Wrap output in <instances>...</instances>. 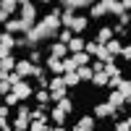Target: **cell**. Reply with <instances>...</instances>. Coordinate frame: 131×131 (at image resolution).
Masks as SVG:
<instances>
[{
	"instance_id": "obj_1",
	"label": "cell",
	"mask_w": 131,
	"mask_h": 131,
	"mask_svg": "<svg viewBox=\"0 0 131 131\" xmlns=\"http://www.w3.org/2000/svg\"><path fill=\"white\" fill-rule=\"evenodd\" d=\"M18 18H21V24H24L26 29H34V24H37V5L31 3V0H18Z\"/></svg>"
},
{
	"instance_id": "obj_2",
	"label": "cell",
	"mask_w": 131,
	"mask_h": 131,
	"mask_svg": "<svg viewBox=\"0 0 131 131\" xmlns=\"http://www.w3.org/2000/svg\"><path fill=\"white\" fill-rule=\"evenodd\" d=\"M92 113H94V121H97V118H100V121H102V118H113V121H115V118H118V110L113 105H107V102H97Z\"/></svg>"
},
{
	"instance_id": "obj_3",
	"label": "cell",
	"mask_w": 131,
	"mask_h": 131,
	"mask_svg": "<svg viewBox=\"0 0 131 131\" xmlns=\"http://www.w3.org/2000/svg\"><path fill=\"white\" fill-rule=\"evenodd\" d=\"M3 31H8V34H13V37H16V34L24 37V34H29L31 29H26L24 24H21V18H8V21H5V26H3Z\"/></svg>"
},
{
	"instance_id": "obj_4",
	"label": "cell",
	"mask_w": 131,
	"mask_h": 131,
	"mask_svg": "<svg viewBox=\"0 0 131 131\" xmlns=\"http://www.w3.org/2000/svg\"><path fill=\"white\" fill-rule=\"evenodd\" d=\"M34 71H37V66L34 63H29V58H21L18 63H16V73L21 76V79H29V76H34Z\"/></svg>"
},
{
	"instance_id": "obj_5",
	"label": "cell",
	"mask_w": 131,
	"mask_h": 131,
	"mask_svg": "<svg viewBox=\"0 0 131 131\" xmlns=\"http://www.w3.org/2000/svg\"><path fill=\"white\" fill-rule=\"evenodd\" d=\"M13 94L18 97L21 102H26L31 94H34V86H31L29 81H18V84H13Z\"/></svg>"
},
{
	"instance_id": "obj_6",
	"label": "cell",
	"mask_w": 131,
	"mask_h": 131,
	"mask_svg": "<svg viewBox=\"0 0 131 131\" xmlns=\"http://www.w3.org/2000/svg\"><path fill=\"white\" fill-rule=\"evenodd\" d=\"M107 105H113L118 113H126V97L121 92H107Z\"/></svg>"
},
{
	"instance_id": "obj_7",
	"label": "cell",
	"mask_w": 131,
	"mask_h": 131,
	"mask_svg": "<svg viewBox=\"0 0 131 131\" xmlns=\"http://www.w3.org/2000/svg\"><path fill=\"white\" fill-rule=\"evenodd\" d=\"M86 26H89V16H73V24H71L73 37H81V31H86Z\"/></svg>"
},
{
	"instance_id": "obj_8",
	"label": "cell",
	"mask_w": 131,
	"mask_h": 131,
	"mask_svg": "<svg viewBox=\"0 0 131 131\" xmlns=\"http://www.w3.org/2000/svg\"><path fill=\"white\" fill-rule=\"evenodd\" d=\"M110 39H115L113 26H100V29H97V37H94V42H97V45H107Z\"/></svg>"
},
{
	"instance_id": "obj_9",
	"label": "cell",
	"mask_w": 131,
	"mask_h": 131,
	"mask_svg": "<svg viewBox=\"0 0 131 131\" xmlns=\"http://www.w3.org/2000/svg\"><path fill=\"white\" fill-rule=\"evenodd\" d=\"M47 50H50V58H58V60H66V58H68V47L60 45V42H52Z\"/></svg>"
},
{
	"instance_id": "obj_10",
	"label": "cell",
	"mask_w": 131,
	"mask_h": 131,
	"mask_svg": "<svg viewBox=\"0 0 131 131\" xmlns=\"http://www.w3.org/2000/svg\"><path fill=\"white\" fill-rule=\"evenodd\" d=\"M63 10H79V8H92V3L89 0H63V5H60Z\"/></svg>"
},
{
	"instance_id": "obj_11",
	"label": "cell",
	"mask_w": 131,
	"mask_h": 131,
	"mask_svg": "<svg viewBox=\"0 0 131 131\" xmlns=\"http://www.w3.org/2000/svg\"><path fill=\"white\" fill-rule=\"evenodd\" d=\"M84 45H86L84 37H73L68 45H66V47H68V55H79V52H84Z\"/></svg>"
},
{
	"instance_id": "obj_12",
	"label": "cell",
	"mask_w": 131,
	"mask_h": 131,
	"mask_svg": "<svg viewBox=\"0 0 131 131\" xmlns=\"http://www.w3.org/2000/svg\"><path fill=\"white\" fill-rule=\"evenodd\" d=\"M0 47L8 50V52H13V47H16V37L8 34V31H0Z\"/></svg>"
},
{
	"instance_id": "obj_13",
	"label": "cell",
	"mask_w": 131,
	"mask_h": 131,
	"mask_svg": "<svg viewBox=\"0 0 131 131\" xmlns=\"http://www.w3.org/2000/svg\"><path fill=\"white\" fill-rule=\"evenodd\" d=\"M105 8H107V16H121V13H126L123 5H121V0H105Z\"/></svg>"
},
{
	"instance_id": "obj_14",
	"label": "cell",
	"mask_w": 131,
	"mask_h": 131,
	"mask_svg": "<svg viewBox=\"0 0 131 131\" xmlns=\"http://www.w3.org/2000/svg\"><path fill=\"white\" fill-rule=\"evenodd\" d=\"M45 66H47V71H52L55 76H63V60H58V58H50V55H47Z\"/></svg>"
},
{
	"instance_id": "obj_15",
	"label": "cell",
	"mask_w": 131,
	"mask_h": 131,
	"mask_svg": "<svg viewBox=\"0 0 131 131\" xmlns=\"http://www.w3.org/2000/svg\"><path fill=\"white\" fill-rule=\"evenodd\" d=\"M16 63H18V58L8 55V58L0 60V71H3V73H13V71H16Z\"/></svg>"
},
{
	"instance_id": "obj_16",
	"label": "cell",
	"mask_w": 131,
	"mask_h": 131,
	"mask_svg": "<svg viewBox=\"0 0 131 131\" xmlns=\"http://www.w3.org/2000/svg\"><path fill=\"white\" fill-rule=\"evenodd\" d=\"M105 13H107L105 0H100V3H92V8H89V18H102Z\"/></svg>"
},
{
	"instance_id": "obj_17",
	"label": "cell",
	"mask_w": 131,
	"mask_h": 131,
	"mask_svg": "<svg viewBox=\"0 0 131 131\" xmlns=\"http://www.w3.org/2000/svg\"><path fill=\"white\" fill-rule=\"evenodd\" d=\"M29 118H31V121H47V118H50V113H47V105H39V107H34V110L29 113Z\"/></svg>"
},
{
	"instance_id": "obj_18",
	"label": "cell",
	"mask_w": 131,
	"mask_h": 131,
	"mask_svg": "<svg viewBox=\"0 0 131 131\" xmlns=\"http://www.w3.org/2000/svg\"><path fill=\"white\" fill-rule=\"evenodd\" d=\"M79 128H84V131H94V126H97V121H94V115H81L79 118V123H76Z\"/></svg>"
},
{
	"instance_id": "obj_19",
	"label": "cell",
	"mask_w": 131,
	"mask_h": 131,
	"mask_svg": "<svg viewBox=\"0 0 131 131\" xmlns=\"http://www.w3.org/2000/svg\"><path fill=\"white\" fill-rule=\"evenodd\" d=\"M29 126H31V118L29 115H16V121H13V128L16 131H29Z\"/></svg>"
},
{
	"instance_id": "obj_20",
	"label": "cell",
	"mask_w": 131,
	"mask_h": 131,
	"mask_svg": "<svg viewBox=\"0 0 131 131\" xmlns=\"http://www.w3.org/2000/svg\"><path fill=\"white\" fill-rule=\"evenodd\" d=\"M50 118H52V123H55V126H66V121H68V115H66L63 110H58V107H52V110H50Z\"/></svg>"
},
{
	"instance_id": "obj_21",
	"label": "cell",
	"mask_w": 131,
	"mask_h": 131,
	"mask_svg": "<svg viewBox=\"0 0 131 131\" xmlns=\"http://www.w3.org/2000/svg\"><path fill=\"white\" fill-rule=\"evenodd\" d=\"M105 47H107V52H110L113 58H118V55H121V50H123V42H121V39H110Z\"/></svg>"
},
{
	"instance_id": "obj_22",
	"label": "cell",
	"mask_w": 131,
	"mask_h": 131,
	"mask_svg": "<svg viewBox=\"0 0 131 131\" xmlns=\"http://www.w3.org/2000/svg\"><path fill=\"white\" fill-rule=\"evenodd\" d=\"M47 89H50V92H60V89H68V86H66V79H63V76H52Z\"/></svg>"
},
{
	"instance_id": "obj_23",
	"label": "cell",
	"mask_w": 131,
	"mask_h": 131,
	"mask_svg": "<svg viewBox=\"0 0 131 131\" xmlns=\"http://www.w3.org/2000/svg\"><path fill=\"white\" fill-rule=\"evenodd\" d=\"M34 97L39 105H47L50 107V89H34Z\"/></svg>"
},
{
	"instance_id": "obj_24",
	"label": "cell",
	"mask_w": 131,
	"mask_h": 131,
	"mask_svg": "<svg viewBox=\"0 0 131 131\" xmlns=\"http://www.w3.org/2000/svg\"><path fill=\"white\" fill-rule=\"evenodd\" d=\"M107 79H110V76H107L105 71H97V73L92 76V84H94V86H107Z\"/></svg>"
},
{
	"instance_id": "obj_25",
	"label": "cell",
	"mask_w": 131,
	"mask_h": 131,
	"mask_svg": "<svg viewBox=\"0 0 131 131\" xmlns=\"http://www.w3.org/2000/svg\"><path fill=\"white\" fill-rule=\"evenodd\" d=\"M63 79H66V86H68V89H73V86H79L81 81H79V73H63Z\"/></svg>"
},
{
	"instance_id": "obj_26",
	"label": "cell",
	"mask_w": 131,
	"mask_h": 131,
	"mask_svg": "<svg viewBox=\"0 0 131 131\" xmlns=\"http://www.w3.org/2000/svg\"><path fill=\"white\" fill-rule=\"evenodd\" d=\"M3 10L8 13V18H10V16L18 10V0H3Z\"/></svg>"
},
{
	"instance_id": "obj_27",
	"label": "cell",
	"mask_w": 131,
	"mask_h": 131,
	"mask_svg": "<svg viewBox=\"0 0 131 131\" xmlns=\"http://www.w3.org/2000/svg\"><path fill=\"white\" fill-rule=\"evenodd\" d=\"M73 60H76V66H79V68H84V66H92V58L86 55V52H79V55H71Z\"/></svg>"
},
{
	"instance_id": "obj_28",
	"label": "cell",
	"mask_w": 131,
	"mask_h": 131,
	"mask_svg": "<svg viewBox=\"0 0 131 131\" xmlns=\"http://www.w3.org/2000/svg\"><path fill=\"white\" fill-rule=\"evenodd\" d=\"M97 50H100V45H97L94 39H86V45H84V52H86V55L94 58V55H97Z\"/></svg>"
},
{
	"instance_id": "obj_29",
	"label": "cell",
	"mask_w": 131,
	"mask_h": 131,
	"mask_svg": "<svg viewBox=\"0 0 131 131\" xmlns=\"http://www.w3.org/2000/svg\"><path fill=\"white\" fill-rule=\"evenodd\" d=\"M71 24H73V13H71V10H63V13H60V26L71 29Z\"/></svg>"
},
{
	"instance_id": "obj_30",
	"label": "cell",
	"mask_w": 131,
	"mask_h": 131,
	"mask_svg": "<svg viewBox=\"0 0 131 131\" xmlns=\"http://www.w3.org/2000/svg\"><path fill=\"white\" fill-rule=\"evenodd\" d=\"M76 73H79V81H92V76H94V71L89 68V66H84V68H79Z\"/></svg>"
},
{
	"instance_id": "obj_31",
	"label": "cell",
	"mask_w": 131,
	"mask_h": 131,
	"mask_svg": "<svg viewBox=\"0 0 131 131\" xmlns=\"http://www.w3.org/2000/svg\"><path fill=\"white\" fill-rule=\"evenodd\" d=\"M55 107H58V110H63L66 115H71V113H73V102L68 100V97H66V100H60V102H58Z\"/></svg>"
},
{
	"instance_id": "obj_32",
	"label": "cell",
	"mask_w": 131,
	"mask_h": 131,
	"mask_svg": "<svg viewBox=\"0 0 131 131\" xmlns=\"http://www.w3.org/2000/svg\"><path fill=\"white\" fill-rule=\"evenodd\" d=\"M71 39H73V31H71V29H60V34H58V42H60V45H68Z\"/></svg>"
},
{
	"instance_id": "obj_33",
	"label": "cell",
	"mask_w": 131,
	"mask_h": 131,
	"mask_svg": "<svg viewBox=\"0 0 131 131\" xmlns=\"http://www.w3.org/2000/svg\"><path fill=\"white\" fill-rule=\"evenodd\" d=\"M3 105H8V107H18V105H21V100H18L13 92H10V94H5V97H3Z\"/></svg>"
},
{
	"instance_id": "obj_34",
	"label": "cell",
	"mask_w": 131,
	"mask_h": 131,
	"mask_svg": "<svg viewBox=\"0 0 131 131\" xmlns=\"http://www.w3.org/2000/svg\"><path fill=\"white\" fill-rule=\"evenodd\" d=\"M121 81H123V76H110V79H107V92H115L118 86H121Z\"/></svg>"
},
{
	"instance_id": "obj_35",
	"label": "cell",
	"mask_w": 131,
	"mask_h": 131,
	"mask_svg": "<svg viewBox=\"0 0 131 131\" xmlns=\"http://www.w3.org/2000/svg\"><path fill=\"white\" fill-rule=\"evenodd\" d=\"M115 92H121L123 97H128V94H131V81H128V79H123V81H121V86H118Z\"/></svg>"
},
{
	"instance_id": "obj_36",
	"label": "cell",
	"mask_w": 131,
	"mask_h": 131,
	"mask_svg": "<svg viewBox=\"0 0 131 131\" xmlns=\"http://www.w3.org/2000/svg\"><path fill=\"white\" fill-rule=\"evenodd\" d=\"M39 60H42V50H29V63L39 66Z\"/></svg>"
},
{
	"instance_id": "obj_37",
	"label": "cell",
	"mask_w": 131,
	"mask_h": 131,
	"mask_svg": "<svg viewBox=\"0 0 131 131\" xmlns=\"http://www.w3.org/2000/svg\"><path fill=\"white\" fill-rule=\"evenodd\" d=\"M29 131H47V121H31Z\"/></svg>"
},
{
	"instance_id": "obj_38",
	"label": "cell",
	"mask_w": 131,
	"mask_h": 131,
	"mask_svg": "<svg viewBox=\"0 0 131 131\" xmlns=\"http://www.w3.org/2000/svg\"><path fill=\"white\" fill-rule=\"evenodd\" d=\"M126 24H131V13H121V16H118V26L126 29Z\"/></svg>"
},
{
	"instance_id": "obj_39",
	"label": "cell",
	"mask_w": 131,
	"mask_h": 131,
	"mask_svg": "<svg viewBox=\"0 0 131 131\" xmlns=\"http://www.w3.org/2000/svg\"><path fill=\"white\" fill-rule=\"evenodd\" d=\"M113 131H131V126L126 123V121H115V128Z\"/></svg>"
},
{
	"instance_id": "obj_40",
	"label": "cell",
	"mask_w": 131,
	"mask_h": 131,
	"mask_svg": "<svg viewBox=\"0 0 131 131\" xmlns=\"http://www.w3.org/2000/svg\"><path fill=\"white\" fill-rule=\"evenodd\" d=\"M121 58H123V60H131V45H123V50H121Z\"/></svg>"
},
{
	"instance_id": "obj_41",
	"label": "cell",
	"mask_w": 131,
	"mask_h": 131,
	"mask_svg": "<svg viewBox=\"0 0 131 131\" xmlns=\"http://www.w3.org/2000/svg\"><path fill=\"white\" fill-rule=\"evenodd\" d=\"M29 113H31V110H29V107H26L24 102H21V105L16 107V115H29Z\"/></svg>"
},
{
	"instance_id": "obj_42",
	"label": "cell",
	"mask_w": 131,
	"mask_h": 131,
	"mask_svg": "<svg viewBox=\"0 0 131 131\" xmlns=\"http://www.w3.org/2000/svg\"><path fill=\"white\" fill-rule=\"evenodd\" d=\"M5 21H8V13H5V10H3V5H0V24L5 26Z\"/></svg>"
},
{
	"instance_id": "obj_43",
	"label": "cell",
	"mask_w": 131,
	"mask_h": 131,
	"mask_svg": "<svg viewBox=\"0 0 131 131\" xmlns=\"http://www.w3.org/2000/svg\"><path fill=\"white\" fill-rule=\"evenodd\" d=\"M8 113H10V107H8V105H0V115L8 118Z\"/></svg>"
},
{
	"instance_id": "obj_44",
	"label": "cell",
	"mask_w": 131,
	"mask_h": 131,
	"mask_svg": "<svg viewBox=\"0 0 131 131\" xmlns=\"http://www.w3.org/2000/svg\"><path fill=\"white\" fill-rule=\"evenodd\" d=\"M47 131H68L66 126H55V128H47Z\"/></svg>"
},
{
	"instance_id": "obj_45",
	"label": "cell",
	"mask_w": 131,
	"mask_h": 131,
	"mask_svg": "<svg viewBox=\"0 0 131 131\" xmlns=\"http://www.w3.org/2000/svg\"><path fill=\"white\" fill-rule=\"evenodd\" d=\"M5 76H8V73H3V71H0V81H5Z\"/></svg>"
},
{
	"instance_id": "obj_46",
	"label": "cell",
	"mask_w": 131,
	"mask_h": 131,
	"mask_svg": "<svg viewBox=\"0 0 131 131\" xmlns=\"http://www.w3.org/2000/svg\"><path fill=\"white\" fill-rule=\"evenodd\" d=\"M126 105H131V94H128V97H126Z\"/></svg>"
},
{
	"instance_id": "obj_47",
	"label": "cell",
	"mask_w": 131,
	"mask_h": 131,
	"mask_svg": "<svg viewBox=\"0 0 131 131\" xmlns=\"http://www.w3.org/2000/svg\"><path fill=\"white\" fill-rule=\"evenodd\" d=\"M71 131H84V128H79V126H73V128H71Z\"/></svg>"
},
{
	"instance_id": "obj_48",
	"label": "cell",
	"mask_w": 131,
	"mask_h": 131,
	"mask_svg": "<svg viewBox=\"0 0 131 131\" xmlns=\"http://www.w3.org/2000/svg\"><path fill=\"white\" fill-rule=\"evenodd\" d=\"M126 123H128V126H131V115H128V118H126Z\"/></svg>"
},
{
	"instance_id": "obj_49",
	"label": "cell",
	"mask_w": 131,
	"mask_h": 131,
	"mask_svg": "<svg viewBox=\"0 0 131 131\" xmlns=\"http://www.w3.org/2000/svg\"><path fill=\"white\" fill-rule=\"evenodd\" d=\"M0 105H3V97H0Z\"/></svg>"
},
{
	"instance_id": "obj_50",
	"label": "cell",
	"mask_w": 131,
	"mask_h": 131,
	"mask_svg": "<svg viewBox=\"0 0 131 131\" xmlns=\"http://www.w3.org/2000/svg\"><path fill=\"white\" fill-rule=\"evenodd\" d=\"M128 71H131V63H128Z\"/></svg>"
},
{
	"instance_id": "obj_51",
	"label": "cell",
	"mask_w": 131,
	"mask_h": 131,
	"mask_svg": "<svg viewBox=\"0 0 131 131\" xmlns=\"http://www.w3.org/2000/svg\"><path fill=\"white\" fill-rule=\"evenodd\" d=\"M0 5H3V0H0Z\"/></svg>"
},
{
	"instance_id": "obj_52",
	"label": "cell",
	"mask_w": 131,
	"mask_h": 131,
	"mask_svg": "<svg viewBox=\"0 0 131 131\" xmlns=\"http://www.w3.org/2000/svg\"><path fill=\"white\" fill-rule=\"evenodd\" d=\"M13 131H16V128H13Z\"/></svg>"
}]
</instances>
